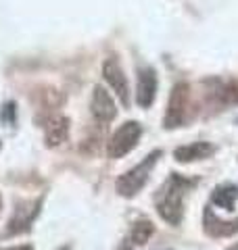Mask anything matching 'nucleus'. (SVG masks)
Instances as JSON below:
<instances>
[{"label": "nucleus", "instance_id": "obj_12", "mask_svg": "<svg viewBox=\"0 0 238 250\" xmlns=\"http://www.w3.org/2000/svg\"><path fill=\"white\" fill-rule=\"evenodd\" d=\"M238 200V186L234 184H221L211 194V202L226 210H234V205Z\"/></svg>", "mask_w": 238, "mask_h": 250}, {"label": "nucleus", "instance_id": "obj_3", "mask_svg": "<svg viewBox=\"0 0 238 250\" xmlns=\"http://www.w3.org/2000/svg\"><path fill=\"white\" fill-rule=\"evenodd\" d=\"M140 136H142V125L138 121H128V123L119 125L115 129V134L107 142L109 159H121V156L132 152L136 148Z\"/></svg>", "mask_w": 238, "mask_h": 250}, {"label": "nucleus", "instance_id": "obj_14", "mask_svg": "<svg viewBox=\"0 0 238 250\" xmlns=\"http://www.w3.org/2000/svg\"><path fill=\"white\" fill-rule=\"evenodd\" d=\"M0 250H34L31 246H15V248H0Z\"/></svg>", "mask_w": 238, "mask_h": 250}, {"label": "nucleus", "instance_id": "obj_8", "mask_svg": "<svg viewBox=\"0 0 238 250\" xmlns=\"http://www.w3.org/2000/svg\"><path fill=\"white\" fill-rule=\"evenodd\" d=\"M157 96V73L153 67H144L138 73V90H136V103L140 108H148L155 103Z\"/></svg>", "mask_w": 238, "mask_h": 250}, {"label": "nucleus", "instance_id": "obj_16", "mask_svg": "<svg viewBox=\"0 0 238 250\" xmlns=\"http://www.w3.org/2000/svg\"><path fill=\"white\" fill-rule=\"evenodd\" d=\"M0 208H2V200H0Z\"/></svg>", "mask_w": 238, "mask_h": 250}, {"label": "nucleus", "instance_id": "obj_9", "mask_svg": "<svg viewBox=\"0 0 238 250\" xmlns=\"http://www.w3.org/2000/svg\"><path fill=\"white\" fill-rule=\"evenodd\" d=\"M203 219H205V231H207L211 238H230V236H234V233H238V219H234V221H224V219H219L211 208L205 210Z\"/></svg>", "mask_w": 238, "mask_h": 250}, {"label": "nucleus", "instance_id": "obj_7", "mask_svg": "<svg viewBox=\"0 0 238 250\" xmlns=\"http://www.w3.org/2000/svg\"><path fill=\"white\" fill-rule=\"evenodd\" d=\"M90 111H92V117L98 123H109V121H113L117 117L115 100H113V96H111L105 88H102V85H96L94 92H92Z\"/></svg>", "mask_w": 238, "mask_h": 250}, {"label": "nucleus", "instance_id": "obj_1", "mask_svg": "<svg viewBox=\"0 0 238 250\" xmlns=\"http://www.w3.org/2000/svg\"><path fill=\"white\" fill-rule=\"evenodd\" d=\"M194 186V179L182 177L178 173L169 175V179L161 186V190L155 196L157 213L171 225H178L184 215V196L190 188Z\"/></svg>", "mask_w": 238, "mask_h": 250}, {"label": "nucleus", "instance_id": "obj_13", "mask_svg": "<svg viewBox=\"0 0 238 250\" xmlns=\"http://www.w3.org/2000/svg\"><path fill=\"white\" fill-rule=\"evenodd\" d=\"M153 231H155V225L148 221V219H140V221L134 223V228H132V242L134 244H146V242L150 240V236H153Z\"/></svg>", "mask_w": 238, "mask_h": 250}, {"label": "nucleus", "instance_id": "obj_6", "mask_svg": "<svg viewBox=\"0 0 238 250\" xmlns=\"http://www.w3.org/2000/svg\"><path fill=\"white\" fill-rule=\"evenodd\" d=\"M40 207H42V200L36 198L31 202H19L17 208L13 210V217L9 225H6V233L15 236V233H23L29 229V225L34 223V219L40 213Z\"/></svg>", "mask_w": 238, "mask_h": 250}, {"label": "nucleus", "instance_id": "obj_10", "mask_svg": "<svg viewBox=\"0 0 238 250\" xmlns=\"http://www.w3.org/2000/svg\"><path fill=\"white\" fill-rule=\"evenodd\" d=\"M215 152V146L209 142H192L186 146H180L173 150V159L178 163H190V161H203Z\"/></svg>", "mask_w": 238, "mask_h": 250}, {"label": "nucleus", "instance_id": "obj_4", "mask_svg": "<svg viewBox=\"0 0 238 250\" xmlns=\"http://www.w3.org/2000/svg\"><path fill=\"white\" fill-rule=\"evenodd\" d=\"M188 108H190V85L186 82H180L173 85L171 94H169L167 113H165V121H163L165 127L167 129L180 127V125L186 121Z\"/></svg>", "mask_w": 238, "mask_h": 250}, {"label": "nucleus", "instance_id": "obj_15", "mask_svg": "<svg viewBox=\"0 0 238 250\" xmlns=\"http://www.w3.org/2000/svg\"><path fill=\"white\" fill-rule=\"evenodd\" d=\"M230 250H238V244H236V246H234V248H230Z\"/></svg>", "mask_w": 238, "mask_h": 250}, {"label": "nucleus", "instance_id": "obj_5", "mask_svg": "<svg viewBox=\"0 0 238 250\" xmlns=\"http://www.w3.org/2000/svg\"><path fill=\"white\" fill-rule=\"evenodd\" d=\"M102 77L109 83V88L117 94V98L128 106L130 104V85H128V77H125L121 65L115 57H109L102 62Z\"/></svg>", "mask_w": 238, "mask_h": 250}, {"label": "nucleus", "instance_id": "obj_2", "mask_svg": "<svg viewBox=\"0 0 238 250\" xmlns=\"http://www.w3.org/2000/svg\"><path fill=\"white\" fill-rule=\"evenodd\" d=\"M157 159H161V150L150 152L142 163H138V165L134 169H130L128 173H123L121 177L117 179V184H115L117 192L121 194V196H125V198L136 196L142 188H144V184L148 182L150 171H153L155 165H157Z\"/></svg>", "mask_w": 238, "mask_h": 250}, {"label": "nucleus", "instance_id": "obj_11", "mask_svg": "<svg viewBox=\"0 0 238 250\" xmlns=\"http://www.w3.org/2000/svg\"><path fill=\"white\" fill-rule=\"evenodd\" d=\"M44 136H46V144L50 148L52 146H59L63 142H67L69 138V119L63 115H57L52 119L46 121V127H44Z\"/></svg>", "mask_w": 238, "mask_h": 250}]
</instances>
